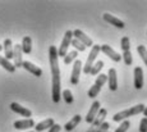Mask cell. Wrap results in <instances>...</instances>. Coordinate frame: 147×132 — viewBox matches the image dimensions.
Returning <instances> with one entry per match:
<instances>
[{
	"label": "cell",
	"instance_id": "obj_21",
	"mask_svg": "<svg viewBox=\"0 0 147 132\" xmlns=\"http://www.w3.org/2000/svg\"><path fill=\"white\" fill-rule=\"evenodd\" d=\"M0 66H1L5 71L10 72V73H14V72H16V67H14V64H12L10 60L5 59L4 57H1V55H0Z\"/></svg>",
	"mask_w": 147,
	"mask_h": 132
},
{
	"label": "cell",
	"instance_id": "obj_5",
	"mask_svg": "<svg viewBox=\"0 0 147 132\" xmlns=\"http://www.w3.org/2000/svg\"><path fill=\"white\" fill-rule=\"evenodd\" d=\"M73 32V37L74 39H77L80 43H82L84 45V46H88V47H92L94 46V43H92V40L88 37V36L86 35V33L83 32V31H81V30H74V31H72Z\"/></svg>",
	"mask_w": 147,
	"mask_h": 132
},
{
	"label": "cell",
	"instance_id": "obj_25",
	"mask_svg": "<svg viewBox=\"0 0 147 132\" xmlns=\"http://www.w3.org/2000/svg\"><path fill=\"white\" fill-rule=\"evenodd\" d=\"M107 82V76L106 74H102V73H100L97 76V78H96V81H95V83L94 85L96 86H98V87H102Z\"/></svg>",
	"mask_w": 147,
	"mask_h": 132
},
{
	"label": "cell",
	"instance_id": "obj_14",
	"mask_svg": "<svg viewBox=\"0 0 147 132\" xmlns=\"http://www.w3.org/2000/svg\"><path fill=\"white\" fill-rule=\"evenodd\" d=\"M134 87L137 90L143 87V69L141 67L134 68Z\"/></svg>",
	"mask_w": 147,
	"mask_h": 132
},
{
	"label": "cell",
	"instance_id": "obj_16",
	"mask_svg": "<svg viewBox=\"0 0 147 132\" xmlns=\"http://www.w3.org/2000/svg\"><path fill=\"white\" fill-rule=\"evenodd\" d=\"M106 116H107V110H106V109L100 108V110H98L97 116L95 117L94 122L91 123V126H92V127H95V128H97L98 126L102 125V123L105 122V118H106Z\"/></svg>",
	"mask_w": 147,
	"mask_h": 132
},
{
	"label": "cell",
	"instance_id": "obj_31",
	"mask_svg": "<svg viewBox=\"0 0 147 132\" xmlns=\"http://www.w3.org/2000/svg\"><path fill=\"white\" fill-rule=\"evenodd\" d=\"M123 59H124V63H125L127 66H131V64L133 63V58H132L131 50H129V51H124L123 53Z\"/></svg>",
	"mask_w": 147,
	"mask_h": 132
},
{
	"label": "cell",
	"instance_id": "obj_37",
	"mask_svg": "<svg viewBox=\"0 0 147 132\" xmlns=\"http://www.w3.org/2000/svg\"><path fill=\"white\" fill-rule=\"evenodd\" d=\"M1 50H3V45H0V51H1Z\"/></svg>",
	"mask_w": 147,
	"mask_h": 132
},
{
	"label": "cell",
	"instance_id": "obj_28",
	"mask_svg": "<svg viewBox=\"0 0 147 132\" xmlns=\"http://www.w3.org/2000/svg\"><path fill=\"white\" fill-rule=\"evenodd\" d=\"M61 95H63V99H64V102H65L67 104H72L73 102H74V97H73L72 91H70V90H64Z\"/></svg>",
	"mask_w": 147,
	"mask_h": 132
},
{
	"label": "cell",
	"instance_id": "obj_12",
	"mask_svg": "<svg viewBox=\"0 0 147 132\" xmlns=\"http://www.w3.org/2000/svg\"><path fill=\"white\" fill-rule=\"evenodd\" d=\"M100 102H94L92 103V105H91V108H90V110H88V113H87V116H86V122L87 123H92L94 122V119H95V117L97 116V113H98V110H100Z\"/></svg>",
	"mask_w": 147,
	"mask_h": 132
},
{
	"label": "cell",
	"instance_id": "obj_3",
	"mask_svg": "<svg viewBox=\"0 0 147 132\" xmlns=\"http://www.w3.org/2000/svg\"><path fill=\"white\" fill-rule=\"evenodd\" d=\"M100 51H101L100 45H94V46H92L91 51H90V54H88V58H87V60H86V64L83 66V69H82L84 74L90 73V71H91L92 66L95 64V60H96V58H97V55Z\"/></svg>",
	"mask_w": 147,
	"mask_h": 132
},
{
	"label": "cell",
	"instance_id": "obj_15",
	"mask_svg": "<svg viewBox=\"0 0 147 132\" xmlns=\"http://www.w3.org/2000/svg\"><path fill=\"white\" fill-rule=\"evenodd\" d=\"M102 18H104V21H106L109 24H113V26L118 27V28H124V26H125L123 21H120L119 18L114 17L113 14H109V13H105V14L102 16Z\"/></svg>",
	"mask_w": 147,
	"mask_h": 132
},
{
	"label": "cell",
	"instance_id": "obj_26",
	"mask_svg": "<svg viewBox=\"0 0 147 132\" xmlns=\"http://www.w3.org/2000/svg\"><path fill=\"white\" fill-rule=\"evenodd\" d=\"M70 45H72V46L76 49V51H84V50H86V46H84L82 43H80V41H78L77 39H74V37L72 39V43H70Z\"/></svg>",
	"mask_w": 147,
	"mask_h": 132
},
{
	"label": "cell",
	"instance_id": "obj_10",
	"mask_svg": "<svg viewBox=\"0 0 147 132\" xmlns=\"http://www.w3.org/2000/svg\"><path fill=\"white\" fill-rule=\"evenodd\" d=\"M107 76V82H109V89L111 91H117L118 90V77H117V71L115 68H110Z\"/></svg>",
	"mask_w": 147,
	"mask_h": 132
},
{
	"label": "cell",
	"instance_id": "obj_18",
	"mask_svg": "<svg viewBox=\"0 0 147 132\" xmlns=\"http://www.w3.org/2000/svg\"><path fill=\"white\" fill-rule=\"evenodd\" d=\"M3 47H4V53H5V59L10 60L13 59V43L10 39H5L4 44H3Z\"/></svg>",
	"mask_w": 147,
	"mask_h": 132
},
{
	"label": "cell",
	"instance_id": "obj_2",
	"mask_svg": "<svg viewBox=\"0 0 147 132\" xmlns=\"http://www.w3.org/2000/svg\"><path fill=\"white\" fill-rule=\"evenodd\" d=\"M143 110H145V105H143V104H138V105H134L129 109H125V110H121L119 113L114 114L113 120H114V122L125 120L127 118H129L132 116H137V114H140V113H143Z\"/></svg>",
	"mask_w": 147,
	"mask_h": 132
},
{
	"label": "cell",
	"instance_id": "obj_24",
	"mask_svg": "<svg viewBox=\"0 0 147 132\" xmlns=\"http://www.w3.org/2000/svg\"><path fill=\"white\" fill-rule=\"evenodd\" d=\"M137 51H138V54H140L141 59L143 60V63L147 66V49L143 46V45H138V46H137Z\"/></svg>",
	"mask_w": 147,
	"mask_h": 132
},
{
	"label": "cell",
	"instance_id": "obj_8",
	"mask_svg": "<svg viewBox=\"0 0 147 132\" xmlns=\"http://www.w3.org/2000/svg\"><path fill=\"white\" fill-rule=\"evenodd\" d=\"M22 47L21 45H14L13 46V60H14V67L16 68H21L23 64V58H22Z\"/></svg>",
	"mask_w": 147,
	"mask_h": 132
},
{
	"label": "cell",
	"instance_id": "obj_6",
	"mask_svg": "<svg viewBox=\"0 0 147 132\" xmlns=\"http://www.w3.org/2000/svg\"><path fill=\"white\" fill-rule=\"evenodd\" d=\"M100 49H101V51L104 53L105 55H107L110 59H111L113 62H115V63H119L120 62V59H121V55H119L117 51H115L114 49H113L111 46H109V45H101L100 46Z\"/></svg>",
	"mask_w": 147,
	"mask_h": 132
},
{
	"label": "cell",
	"instance_id": "obj_7",
	"mask_svg": "<svg viewBox=\"0 0 147 132\" xmlns=\"http://www.w3.org/2000/svg\"><path fill=\"white\" fill-rule=\"evenodd\" d=\"M81 71H82V62L81 60H76L74 64H73L72 76H70V83H72V85H77L78 83Z\"/></svg>",
	"mask_w": 147,
	"mask_h": 132
},
{
	"label": "cell",
	"instance_id": "obj_32",
	"mask_svg": "<svg viewBox=\"0 0 147 132\" xmlns=\"http://www.w3.org/2000/svg\"><path fill=\"white\" fill-rule=\"evenodd\" d=\"M109 128H110V125L107 122H104L102 125H100L97 127V130H96V132H107L109 131Z\"/></svg>",
	"mask_w": 147,
	"mask_h": 132
},
{
	"label": "cell",
	"instance_id": "obj_34",
	"mask_svg": "<svg viewBox=\"0 0 147 132\" xmlns=\"http://www.w3.org/2000/svg\"><path fill=\"white\" fill-rule=\"evenodd\" d=\"M60 130H61V126L60 125H54L53 127H50L49 128V132H60Z\"/></svg>",
	"mask_w": 147,
	"mask_h": 132
},
{
	"label": "cell",
	"instance_id": "obj_30",
	"mask_svg": "<svg viewBox=\"0 0 147 132\" xmlns=\"http://www.w3.org/2000/svg\"><path fill=\"white\" fill-rule=\"evenodd\" d=\"M129 127H131V122H129V120H123L119 127L115 130V132H127Z\"/></svg>",
	"mask_w": 147,
	"mask_h": 132
},
{
	"label": "cell",
	"instance_id": "obj_22",
	"mask_svg": "<svg viewBox=\"0 0 147 132\" xmlns=\"http://www.w3.org/2000/svg\"><path fill=\"white\" fill-rule=\"evenodd\" d=\"M78 57V51H76V50H73V51H69L67 53V55L64 57V64H70L72 62L76 60V58Z\"/></svg>",
	"mask_w": 147,
	"mask_h": 132
},
{
	"label": "cell",
	"instance_id": "obj_1",
	"mask_svg": "<svg viewBox=\"0 0 147 132\" xmlns=\"http://www.w3.org/2000/svg\"><path fill=\"white\" fill-rule=\"evenodd\" d=\"M58 49L54 45L49 47V59H50V68H51V97L54 103L60 102V69H59V62H58Z\"/></svg>",
	"mask_w": 147,
	"mask_h": 132
},
{
	"label": "cell",
	"instance_id": "obj_9",
	"mask_svg": "<svg viewBox=\"0 0 147 132\" xmlns=\"http://www.w3.org/2000/svg\"><path fill=\"white\" fill-rule=\"evenodd\" d=\"M10 109H12L14 113L21 114L22 117H26V119H27V118H31V117H32V112H31L30 109L24 108V106L19 105L18 103H12V104H10Z\"/></svg>",
	"mask_w": 147,
	"mask_h": 132
},
{
	"label": "cell",
	"instance_id": "obj_29",
	"mask_svg": "<svg viewBox=\"0 0 147 132\" xmlns=\"http://www.w3.org/2000/svg\"><path fill=\"white\" fill-rule=\"evenodd\" d=\"M101 91V87H98V86H91V89L88 90V97H91V99H95L96 96L98 95V92Z\"/></svg>",
	"mask_w": 147,
	"mask_h": 132
},
{
	"label": "cell",
	"instance_id": "obj_17",
	"mask_svg": "<svg viewBox=\"0 0 147 132\" xmlns=\"http://www.w3.org/2000/svg\"><path fill=\"white\" fill-rule=\"evenodd\" d=\"M55 125V122H54L53 118H47V119L42 120V122L37 123V125H35V132H42L45 130H47V128L53 127V126Z\"/></svg>",
	"mask_w": 147,
	"mask_h": 132
},
{
	"label": "cell",
	"instance_id": "obj_20",
	"mask_svg": "<svg viewBox=\"0 0 147 132\" xmlns=\"http://www.w3.org/2000/svg\"><path fill=\"white\" fill-rule=\"evenodd\" d=\"M21 47H22V53L31 54V51H32V39L30 36H24L23 40H22Z\"/></svg>",
	"mask_w": 147,
	"mask_h": 132
},
{
	"label": "cell",
	"instance_id": "obj_4",
	"mask_svg": "<svg viewBox=\"0 0 147 132\" xmlns=\"http://www.w3.org/2000/svg\"><path fill=\"white\" fill-rule=\"evenodd\" d=\"M72 39H73V32L72 31H67L65 35H64V39L60 44V47L58 49V57L64 58L68 53V47L70 46V43H72Z\"/></svg>",
	"mask_w": 147,
	"mask_h": 132
},
{
	"label": "cell",
	"instance_id": "obj_33",
	"mask_svg": "<svg viewBox=\"0 0 147 132\" xmlns=\"http://www.w3.org/2000/svg\"><path fill=\"white\" fill-rule=\"evenodd\" d=\"M140 132H147V118H142V119H141Z\"/></svg>",
	"mask_w": 147,
	"mask_h": 132
},
{
	"label": "cell",
	"instance_id": "obj_19",
	"mask_svg": "<svg viewBox=\"0 0 147 132\" xmlns=\"http://www.w3.org/2000/svg\"><path fill=\"white\" fill-rule=\"evenodd\" d=\"M81 120H82V117L80 116V114H76V116L73 117L72 119L69 120V122L65 123V126H64V130H65V131H73L78 125H80Z\"/></svg>",
	"mask_w": 147,
	"mask_h": 132
},
{
	"label": "cell",
	"instance_id": "obj_23",
	"mask_svg": "<svg viewBox=\"0 0 147 132\" xmlns=\"http://www.w3.org/2000/svg\"><path fill=\"white\" fill-rule=\"evenodd\" d=\"M102 67H104V62H102V60L96 62L94 66H92L91 71H90V74H92V76H97V74H98V72H100L101 69H102Z\"/></svg>",
	"mask_w": 147,
	"mask_h": 132
},
{
	"label": "cell",
	"instance_id": "obj_13",
	"mask_svg": "<svg viewBox=\"0 0 147 132\" xmlns=\"http://www.w3.org/2000/svg\"><path fill=\"white\" fill-rule=\"evenodd\" d=\"M22 67H23V68L26 69L27 72H30V73H32L33 76H36V77H41V76H42V69L38 68L37 66H35L33 63H31V62L23 60V64H22Z\"/></svg>",
	"mask_w": 147,
	"mask_h": 132
},
{
	"label": "cell",
	"instance_id": "obj_36",
	"mask_svg": "<svg viewBox=\"0 0 147 132\" xmlns=\"http://www.w3.org/2000/svg\"><path fill=\"white\" fill-rule=\"evenodd\" d=\"M143 116H145V118H147V106H145V110H143Z\"/></svg>",
	"mask_w": 147,
	"mask_h": 132
},
{
	"label": "cell",
	"instance_id": "obj_38",
	"mask_svg": "<svg viewBox=\"0 0 147 132\" xmlns=\"http://www.w3.org/2000/svg\"><path fill=\"white\" fill-rule=\"evenodd\" d=\"M28 132H35V131H28Z\"/></svg>",
	"mask_w": 147,
	"mask_h": 132
},
{
	"label": "cell",
	"instance_id": "obj_35",
	"mask_svg": "<svg viewBox=\"0 0 147 132\" xmlns=\"http://www.w3.org/2000/svg\"><path fill=\"white\" fill-rule=\"evenodd\" d=\"M96 130H97V128H95V127H92V126H91V127L88 128V131H87V132H96Z\"/></svg>",
	"mask_w": 147,
	"mask_h": 132
},
{
	"label": "cell",
	"instance_id": "obj_27",
	"mask_svg": "<svg viewBox=\"0 0 147 132\" xmlns=\"http://www.w3.org/2000/svg\"><path fill=\"white\" fill-rule=\"evenodd\" d=\"M120 47H121V50H123V53L124 51H129V49H131V41H129L128 36H124V37L121 39Z\"/></svg>",
	"mask_w": 147,
	"mask_h": 132
},
{
	"label": "cell",
	"instance_id": "obj_11",
	"mask_svg": "<svg viewBox=\"0 0 147 132\" xmlns=\"http://www.w3.org/2000/svg\"><path fill=\"white\" fill-rule=\"evenodd\" d=\"M14 128L16 130H28L31 127H35V120L32 118H27V119H22V120H16L14 122Z\"/></svg>",
	"mask_w": 147,
	"mask_h": 132
}]
</instances>
